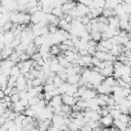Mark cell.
<instances>
[{"label":"cell","mask_w":131,"mask_h":131,"mask_svg":"<svg viewBox=\"0 0 131 131\" xmlns=\"http://www.w3.org/2000/svg\"><path fill=\"white\" fill-rule=\"evenodd\" d=\"M61 100H62L63 104H68V105L72 106L79 100V97H74V96L69 95V94H62L61 95Z\"/></svg>","instance_id":"obj_1"},{"label":"cell","mask_w":131,"mask_h":131,"mask_svg":"<svg viewBox=\"0 0 131 131\" xmlns=\"http://www.w3.org/2000/svg\"><path fill=\"white\" fill-rule=\"evenodd\" d=\"M96 92L98 94H110L112 92V87L106 85L105 83L101 82L97 87H96Z\"/></svg>","instance_id":"obj_2"},{"label":"cell","mask_w":131,"mask_h":131,"mask_svg":"<svg viewBox=\"0 0 131 131\" xmlns=\"http://www.w3.org/2000/svg\"><path fill=\"white\" fill-rule=\"evenodd\" d=\"M96 95H97V92H96L95 89H88L87 88L85 90V92L80 96V99H82V100H88L90 98L96 97Z\"/></svg>","instance_id":"obj_3"},{"label":"cell","mask_w":131,"mask_h":131,"mask_svg":"<svg viewBox=\"0 0 131 131\" xmlns=\"http://www.w3.org/2000/svg\"><path fill=\"white\" fill-rule=\"evenodd\" d=\"M99 122L100 124L103 126V127H112L113 126V123H114V119L112 118V116L108 114L104 117H101L99 119Z\"/></svg>","instance_id":"obj_4"},{"label":"cell","mask_w":131,"mask_h":131,"mask_svg":"<svg viewBox=\"0 0 131 131\" xmlns=\"http://www.w3.org/2000/svg\"><path fill=\"white\" fill-rule=\"evenodd\" d=\"M51 124L53 126H55V127L58 128L60 125L64 124V122H63V116H60L58 114H53V117L51 119Z\"/></svg>","instance_id":"obj_5"},{"label":"cell","mask_w":131,"mask_h":131,"mask_svg":"<svg viewBox=\"0 0 131 131\" xmlns=\"http://www.w3.org/2000/svg\"><path fill=\"white\" fill-rule=\"evenodd\" d=\"M47 104H49V105H51V106H53V107H58V106H60V105L62 104L61 95H55V96H53V97L48 101Z\"/></svg>","instance_id":"obj_6"},{"label":"cell","mask_w":131,"mask_h":131,"mask_svg":"<svg viewBox=\"0 0 131 131\" xmlns=\"http://www.w3.org/2000/svg\"><path fill=\"white\" fill-rule=\"evenodd\" d=\"M114 67L113 66H111V67H105V68H103V69H100V75H102L104 78L105 77H108V76H113V74H114Z\"/></svg>","instance_id":"obj_7"},{"label":"cell","mask_w":131,"mask_h":131,"mask_svg":"<svg viewBox=\"0 0 131 131\" xmlns=\"http://www.w3.org/2000/svg\"><path fill=\"white\" fill-rule=\"evenodd\" d=\"M38 48H39V47H37V46L34 44V42H31V43L28 44L27 49H26V52H27L30 56H32L34 53L38 52Z\"/></svg>","instance_id":"obj_8"},{"label":"cell","mask_w":131,"mask_h":131,"mask_svg":"<svg viewBox=\"0 0 131 131\" xmlns=\"http://www.w3.org/2000/svg\"><path fill=\"white\" fill-rule=\"evenodd\" d=\"M102 82H103V83H105L106 85L111 86V87L118 85V81H117V79H116L114 76H108V77H105V78H104V80H103Z\"/></svg>","instance_id":"obj_9"},{"label":"cell","mask_w":131,"mask_h":131,"mask_svg":"<svg viewBox=\"0 0 131 131\" xmlns=\"http://www.w3.org/2000/svg\"><path fill=\"white\" fill-rule=\"evenodd\" d=\"M25 110H26V106H25V105H23L19 101L15 102V103H13V102H12V111H13V112L18 113V114H21V113H24V111H25Z\"/></svg>","instance_id":"obj_10"},{"label":"cell","mask_w":131,"mask_h":131,"mask_svg":"<svg viewBox=\"0 0 131 131\" xmlns=\"http://www.w3.org/2000/svg\"><path fill=\"white\" fill-rule=\"evenodd\" d=\"M46 36H47V35H46ZM46 36H44V35L36 36V37L34 38V40H33L34 44H35L37 47H40L42 44H44V43H45V41H46Z\"/></svg>","instance_id":"obj_11"},{"label":"cell","mask_w":131,"mask_h":131,"mask_svg":"<svg viewBox=\"0 0 131 131\" xmlns=\"http://www.w3.org/2000/svg\"><path fill=\"white\" fill-rule=\"evenodd\" d=\"M81 79V76L79 74H75V75H69L68 76V79H67V82L69 84H78L79 80Z\"/></svg>","instance_id":"obj_12"},{"label":"cell","mask_w":131,"mask_h":131,"mask_svg":"<svg viewBox=\"0 0 131 131\" xmlns=\"http://www.w3.org/2000/svg\"><path fill=\"white\" fill-rule=\"evenodd\" d=\"M119 28L120 30H128L129 27V18H119Z\"/></svg>","instance_id":"obj_13"},{"label":"cell","mask_w":131,"mask_h":131,"mask_svg":"<svg viewBox=\"0 0 131 131\" xmlns=\"http://www.w3.org/2000/svg\"><path fill=\"white\" fill-rule=\"evenodd\" d=\"M107 53L108 52H103V51H99V50H96L95 51V54L93 56L97 57L99 60H106V57H107Z\"/></svg>","instance_id":"obj_14"},{"label":"cell","mask_w":131,"mask_h":131,"mask_svg":"<svg viewBox=\"0 0 131 131\" xmlns=\"http://www.w3.org/2000/svg\"><path fill=\"white\" fill-rule=\"evenodd\" d=\"M49 53H50L51 55H53V56H57V55L60 53V50H59V48H58V44H57V45H56V44L51 45V46H50V49H49Z\"/></svg>","instance_id":"obj_15"},{"label":"cell","mask_w":131,"mask_h":131,"mask_svg":"<svg viewBox=\"0 0 131 131\" xmlns=\"http://www.w3.org/2000/svg\"><path fill=\"white\" fill-rule=\"evenodd\" d=\"M90 38L92 40L98 42V41L101 40V33L98 32V31H92V32H90Z\"/></svg>","instance_id":"obj_16"},{"label":"cell","mask_w":131,"mask_h":131,"mask_svg":"<svg viewBox=\"0 0 131 131\" xmlns=\"http://www.w3.org/2000/svg\"><path fill=\"white\" fill-rule=\"evenodd\" d=\"M12 27H13V24H12L10 20H8V21L4 23V25L1 27V31H2L3 33H4V32H8V31H11Z\"/></svg>","instance_id":"obj_17"},{"label":"cell","mask_w":131,"mask_h":131,"mask_svg":"<svg viewBox=\"0 0 131 131\" xmlns=\"http://www.w3.org/2000/svg\"><path fill=\"white\" fill-rule=\"evenodd\" d=\"M99 44H100L101 46H103L107 51H110V50L112 49V47H113V44L110 42V40H108V39H107V40H100Z\"/></svg>","instance_id":"obj_18"},{"label":"cell","mask_w":131,"mask_h":131,"mask_svg":"<svg viewBox=\"0 0 131 131\" xmlns=\"http://www.w3.org/2000/svg\"><path fill=\"white\" fill-rule=\"evenodd\" d=\"M10 75L11 76H15V77H18L20 75V70H19V68L16 64H14L13 67L10 68Z\"/></svg>","instance_id":"obj_19"},{"label":"cell","mask_w":131,"mask_h":131,"mask_svg":"<svg viewBox=\"0 0 131 131\" xmlns=\"http://www.w3.org/2000/svg\"><path fill=\"white\" fill-rule=\"evenodd\" d=\"M8 58H9L10 60H12V61H13L15 64H16L18 61H20V58H19V54H18L17 52H15L14 50H13V52L10 54V56H9Z\"/></svg>","instance_id":"obj_20"},{"label":"cell","mask_w":131,"mask_h":131,"mask_svg":"<svg viewBox=\"0 0 131 131\" xmlns=\"http://www.w3.org/2000/svg\"><path fill=\"white\" fill-rule=\"evenodd\" d=\"M62 83H63V81L60 79V77L58 75H55L54 78H53V85H54V87L58 88V87H60L62 85Z\"/></svg>","instance_id":"obj_21"},{"label":"cell","mask_w":131,"mask_h":131,"mask_svg":"<svg viewBox=\"0 0 131 131\" xmlns=\"http://www.w3.org/2000/svg\"><path fill=\"white\" fill-rule=\"evenodd\" d=\"M24 114H25L26 116H28V117H33V118L36 117V112H35L33 108H31L30 105L26 107V110L24 111Z\"/></svg>","instance_id":"obj_22"},{"label":"cell","mask_w":131,"mask_h":131,"mask_svg":"<svg viewBox=\"0 0 131 131\" xmlns=\"http://www.w3.org/2000/svg\"><path fill=\"white\" fill-rule=\"evenodd\" d=\"M121 114H122V113H121V111H120V110H116V108L110 110V115L112 116V118H113L114 120L119 119V117H120V115H121Z\"/></svg>","instance_id":"obj_23"},{"label":"cell","mask_w":131,"mask_h":131,"mask_svg":"<svg viewBox=\"0 0 131 131\" xmlns=\"http://www.w3.org/2000/svg\"><path fill=\"white\" fill-rule=\"evenodd\" d=\"M60 110H61V112L62 113H64L66 115H70L73 111H72V106L71 105H68V104H61V106H60Z\"/></svg>","instance_id":"obj_24"},{"label":"cell","mask_w":131,"mask_h":131,"mask_svg":"<svg viewBox=\"0 0 131 131\" xmlns=\"http://www.w3.org/2000/svg\"><path fill=\"white\" fill-rule=\"evenodd\" d=\"M69 86H70V84L67 82H63L62 83V85L60 86V87H58V90H59V93H60V95H62V94H66V92H67V90H68V88H69Z\"/></svg>","instance_id":"obj_25"},{"label":"cell","mask_w":131,"mask_h":131,"mask_svg":"<svg viewBox=\"0 0 131 131\" xmlns=\"http://www.w3.org/2000/svg\"><path fill=\"white\" fill-rule=\"evenodd\" d=\"M21 42H20V36H16V37H14V39H13V41L10 43V47H12L13 49L17 46V45H19Z\"/></svg>","instance_id":"obj_26"},{"label":"cell","mask_w":131,"mask_h":131,"mask_svg":"<svg viewBox=\"0 0 131 131\" xmlns=\"http://www.w3.org/2000/svg\"><path fill=\"white\" fill-rule=\"evenodd\" d=\"M43 83L45 84V82L40 79V78H34L32 80V84H33V87H36V86H40V85H43Z\"/></svg>","instance_id":"obj_27"},{"label":"cell","mask_w":131,"mask_h":131,"mask_svg":"<svg viewBox=\"0 0 131 131\" xmlns=\"http://www.w3.org/2000/svg\"><path fill=\"white\" fill-rule=\"evenodd\" d=\"M108 29V24H102V23H98V32L103 33Z\"/></svg>","instance_id":"obj_28"},{"label":"cell","mask_w":131,"mask_h":131,"mask_svg":"<svg viewBox=\"0 0 131 131\" xmlns=\"http://www.w3.org/2000/svg\"><path fill=\"white\" fill-rule=\"evenodd\" d=\"M54 89H55V87H54L53 84H44V86H43V91L44 92H49V91H52Z\"/></svg>","instance_id":"obj_29"},{"label":"cell","mask_w":131,"mask_h":131,"mask_svg":"<svg viewBox=\"0 0 131 131\" xmlns=\"http://www.w3.org/2000/svg\"><path fill=\"white\" fill-rule=\"evenodd\" d=\"M130 116L129 115H127V114H121L120 115V117H119V120L121 121V122H123V123H127L129 120H130Z\"/></svg>","instance_id":"obj_30"},{"label":"cell","mask_w":131,"mask_h":131,"mask_svg":"<svg viewBox=\"0 0 131 131\" xmlns=\"http://www.w3.org/2000/svg\"><path fill=\"white\" fill-rule=\"evenodd\" d=\"M47 27H48V32H49V34H54V33H56L57 30H58L57 26H54V25H50V24H48Z\"/></svg>","instance_id":"obj_31"},{"label":"cell","mask_w":131,"mask_h":131,"mask_svg":"<svg viewBox=\"0 0 131 131\" xmlns=\"http://www.w3.org/2000/svg\"><path fill=\"white\" fill-rule=\"evenodd\" d=\"M39 100H40V99H39L38 95H37V96L30 97V98H29V105H34V104H37Z\"/></svg>","instance_id":"obj_32"},{"label":"cell","mask_w":131,"mask_h":131,"mask_svg":"<svg viewBox=\"0 0 131 131\" xmlns=\"http://www.w3.org/2000/svg\"><path fill=\"white\" fill-rule=\"evenodd\" d=\"M19 58H20V61H26V60L31 59V56L27 52H24V53L19 54Z\"/></svg>","instance_id":"obj_33"},{"label":"cell","mask_w":131,"mask_h":131,"mask_svg":"<svg viewBox=\"0 0 131 131\" xmlns=\"http://www.w3.org/2000/svg\"><path fill=\"white\" fill-rule=\"evenodd\" d=\"M100 62H101V60H99V59H98L97 57H95V56H92V58H91V63H92L94 67H99Z\"/></svg>","instance_id":"obj_34"},{"label":"cell","mask_w":131,"mask_h":131,"mask_svg":"<svg viewBox=\"0 0 131 131\" xmlns=\"http://www.w3.org/2000/svg\"><path fill=\"white\" fill-rule=\"evenodd\" d=\"M10 99H11V102H13V103L19 101V99H20V98H19V94H18V93H15V94L10 95Z\"/></svg>","instance_id":"obj_35"},{"label":"cell","mask_w":131,"mask_h":131,"mask_svg":"<svg viewBox=\"0 0 131 131\" xmlns=\"http://www.w3.org/2000/svg\"><path fill=\"white\" fill-rule=\"evenodd\" d=\"M95 51H96V46H90V47L87 48V52L91 56H93L95 54Z\"/></svg>","instance_id":"obj_36"},{"label":"cell","mask_w":131,"mask_h":131,"mask_svg":"<svg viewBox=\"0 0 131 131\" xmlns=\"http://www.w3.org/2000/svg\"><path fill=\"white\" fill-rule=\"evenodd\" d=\"M41 58H42V55H41L39 52H36V53H34V54L31 56V59L34 60V61H38V60L41 59Z\"/></svg>","instance_id":"obj_37"},{"label":"cell","mask_w":131,"mask_h":131,"mask_svg":"<svg viewBox=\"0 0 131 131\" xmlns=\"http://www.w3.org/2000/svg\"><path fill=\"white\" fill-rule=\"evenodd\" d=\"M122 66H123V62H121V61H119V60H115V61L113 62L114 70H118V69H120Z\"/></svg>","instance_id":"obj_38"},{"label":"cell","mask_w":131,"mask_h":131,"mask_svg":"<svg viewBox=\"0 0 131 131\" xmlns=\"http://www.w3.org/2000/svg\"><path fill=\"white\" fill-rule=\"evenodd\" d=\"M121 79L124 81V82H126V83H130L131 82V75H123L122 77H121Z\"/></svg>","instance_id":"obj_39"},{"label":"cell","mask_w":131,"mask_h":131,"mask_svg":"<svg viewBox=\"0 0 131 131\" xmlns=\"http://www.w3.org/2000/svg\"><path fill=\"white\" fill-rule=\"evenodd\" d=\"M17 114H18V113H15V112L11 111V112L9 113V116H8V120L14 121V119H15V118H16V116H17Z\"/></svg>","instance_id":"obj_40"},{"label":"cell","mask_w":131,"mask_h":131,"mask_svg":"<svg viewBox=\"0 0 131 131\" xmlns=\"http://www.w3.org/2000/svg\"><path fill=\"white\" fill-rule=\"evenodd\" d=\"M87 44H88V47H90V46H96V45H97V42L94 41V40H92V39H90V40L87 42Z\"/></svg>","instance_id":"obj_41"},{"label":"cell","mask_w":131,"mask_h":131,"mask_svg":"<svg viewBox=\"0 0 131 131\" xmlns=\"http://www.w3.org/2000/svg\"><path fill=\"white\" fill-rule=\"evenodd\" d=\"M5 121H6V119L3 118L2 116H0V125H3V124L5 123Z\"/></svg>","instance_id":"obj_42"},{"label":"cell","mask_w":131,"mask_h":131,"mask_svg":"<svg viewBox=\"0 0 131 131\" xmlns=\"http://www.w3.org/2000/svg\"><path fill=\"white\" fill-rule=\"evenodd\" d=\"M125 46H126V47H127L129 50H131V41L129 40V41H128V42L125 44Z\"/></svg>","instance_id":"obj_43"},{"label":"cell","mask_w":131,"mask_h":131,"mask_svg":"<svg viewBox=\"0 0 131 131\" xmlns=\"http://www.w3.org/2000/svg\"><path fill=\"white\" fill-rule=\"evenodd\" d=\"M5 96V93H4V90H2V89H0V99H2L3 97Z\"/></svg>","instance_id":"obj_44"},{"label":"cell","mask_w":131,"mask_h":131,"mask_svg":"<svg viewBox=\"0 0 131 131\" xmlns=\"http://www.w3.org/2000/svg\"><path fill=\"white\" fill-rule=\"evenodd\" d=\"M127 37H128V39L131 41V32H129V33L127 34Z\"/></svg>","instance_id":"obj_45"},{"label":"cell","mask_w":131,"mask_h":131,"mask_svg":"<svg viewBox=\"0 0 131 131\" xmlns=\"http://www.w3.org/2000/svg\"><path fill=\"white\" fill-rule=\"evenodd\" d=\"M127 31H129V32H131V23L129 21V27H128V30Z\"/></svg>","instance_id":"obj_46"},{"label":"cell","mask_w":131,"mask_h":131,"mask_svg":"<svg viewBox=\"0 0 131 131\" xmlns=\"http://www.w3.org/2000/svg\"><path fill=\"white\" fill-rule=\"evenodd\" d=\"M129 87H130V88H131V82H130V83H129Z\"/></svg>","instance_id":"obj_47"},{"label":"cell","mask_w":131,"mask_h":131,"mask_svg":"<svg viewBox=\"0 0 131 131\" xmlns=\"http://www.w3.org/2000/svg\"><path fill=\"white\" fill-rule=\"evenodd\" d=\"M68 1H75V0H68Z\"/></svg>","instance_id":"obj_48"},{"label":"cell","mask_w":131,"mask_h":131,"mask_svg":"<svg viewBox=\"0 0 131 131\" xmlns=\"http://www.w3.org/2000/svg\"><path fill=\"white\" fill-rule=\"evenodd\" d=\"M0 131H1V125H0Z\"/></svg>","instance_id":"obj_49"},{"label":"cell","mask_w":131,"mask_h":131,"mask_svg":"<svg viewBox=\"0 0 131 131\" xmlns=\"http://www.w3.org/2000/svg\"><path fill=\"white\" fill-rule=\"evenodd\" d=\"M37 1H40V0H37Z\"/></svg>","instance_id":"obj_50"}]
</instances>
